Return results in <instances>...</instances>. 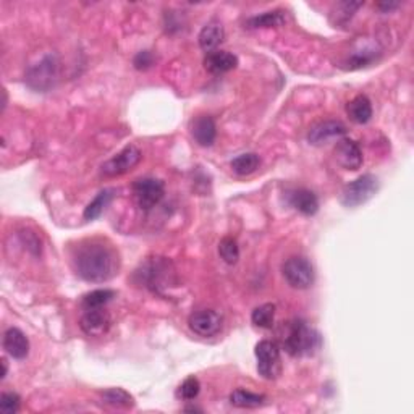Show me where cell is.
<instances>
[{"mask_svg":"<svg viewBox=\"0 0 414 414\" xmlns=\"http://www.w3.org/2000/svg\"><path fill=\"white\" fill-rule=\"evenodd\" d=\"M73 266L76 274L83 280L100 284V281L113 279L118 274L120 259L112 246L91 242L78 246L73 256Z\"/></svg>","mask_w":414,"mask_h":414,"instance_id":"obj_1","label":"cell"},{"mask_svg":"<svg viewBox=\"0 0 414 414\" xmlns=\"http://www.w3.org/2000/svg\"><path fill=\"white\" fill-rule=\"evenodd\" d=\"M284 330L285 333L280 337L281 346L293 358L314 355L322 345L321 335L304 321L286 322Z\"/></svg>","mask_w":414,"mask_h":414,"instance_id":"obj_2","label":"cell"},{"mask_svg":"<svg viewBox=\"0 0 414 414\" xmlns=\"http://www.w3.org/2000/svg\"><path fill=\"white\" fill-rule=\"evenodd\" d=\"M136 279L151 291L162 295L164 290L175 284V269L167 257H148L136 271Z\"/></svg>","mask_w":414,"mask_h":414,"instance_id":"obj_3","label":"cell"},{"mask_svg":"<svg viewBox=\"0 0 414 414\" xmlns=\"http://www.w3.org/2000/svg\"><path fill=\"white\" fill-rule=\"evenodd\" d=\"M60 76V60L56 53H49L31 65L26 71V85L38 93H47L57 85Z\"/></svg>","mask_w":414,"mask_h":414,"instance_id":"obj_4","label":"cell"},{"mask_svg":"<svg viewBox=\"0 0 414 414\" xmlns=\"http://www.w3.org/2000/svg\"><path fill=\"white\" fill-rule=\"evenodd\" d=\"M377 191H379V180L371 173H366L345 186L341 191V204L346 207H358L374 197Z\"/></svg>","mask_w":414,"mask_h":414,"instance_id":"obj_5","label":"cell"},{"mask_svg":"<svg viewBox=\"0 0 414 414\" xmlns=\"http://www.w3.org/2000/svg\"><path fill=\"white\" fill-rule=\"evenodd\" d=\"M131 191H133V200L136 206L141 211L149 212L162 201V197L165 195V186L157 178L146 177L138 178L133 186H131Z\"/></svg>","mask_w":414,"mask_h":414,"instance_id":"obj_6","label":"cell"},{"mask_svg":"<svg viewBox=\"0 0 414 414\" xmlns=\"http://www.w3.org/2000/svg\"><path fill=\"white\" fill-rule=\"evenodd\" d=\"M281 274L286 280V284L296 290H308L314 284V267L306 257L293 256L286 259Z\"/></svg>","mask_w":414,"mask_h":414,"instance_id":"obj_7","label":"cell"},{"mask_svg":"<svg viewBox=\"0 0 414 414\" xmlns=\"http://www.w3.org/2000/svg\"><path fill=\"white\" fill-rule=\"evenodd\" d=\"M254 355L257 359V372L264 379H277L281 372L280 346L272 340H261L256 345Z\"/></svg>","mask_w":414,"mask_h":414,"instance_id":"obj_8","label":"cell"},{"mask_svg":"<svg viewBox=\"0 0 414 414\" xmlns=\"http://www.w3.org/2000/svg\"><path fill=\"white\" fill-rule=\"evenodd\" d=\"M140 160L141 151L133 144H130V146H125L122 151L113 155L112 159L104 162L100 169L105 177H120L131 169H135L140 164Z\"/></svg>","mask_w":414,"mask_h":414,"instance_id":"obj_9","label":"cell"},{"mask_svg":"<svg viewBox=\"0 0 414 414\" xmlns=\"http://www.w3.org/2000/svg\"><path fill=\"white\" fill-rule=\"evenodd\" d=\"M222 316L214 309H201L190 316L188 326L200 337H214L222 328Z\"/></svg>","mask_w":414,"mask_h":414,"instance_id":"obj_10","label":"cell"},{"mask_svg":"<svg viewBox=\"0 0 414 414\" xmlns=\"http://www.w3.org/2000/svg\"><path fill=\"white\" fill-rule=\"evenodd\" d=\"M110 314L104 308L88 309L80 321V327L89 337H102L110 328Z\"/></svg>","mask_w":414,"mask_h":414,"instance_id":"obj_11","label":"cell"},{"mask_svg":"<svg viewBox=\"0 0 414 414\" xmlns=\"http://www.w3.org/2000/svg\"><path fill=\"white\" fill-rule=\"evenodd\" d=\"M335 160L337 164L345 170H358L363 165V152L359 149L358 143L353 140H341L337 146H335Z\"/></svg>","mask_w":414,"mask_h":414,"instance_id":"obj_12","label":"cell"},{"mask_svg":"<svg viewBox=\"0 0 414 414\" xmlns=\"http://www.w3.org/2000/svg\"><path fill=\"white\" fill-rule=\"evenodd\" d=\"M191 136L202 148H211L217 138V127L212 117L201 115L191 122Z\"/></svg>","mask_w":414,"mask_h":414,"instance_id":"obj_13","label":"cell"},{"mask_svg":"<svg viewBox=\"0 0 414 414\" xmlns=\"http://www.w3.org/2000/svg\"><path fill=\"white\" fill-rule=\"evenodd\" d=\"M4 350L14 359H25L29 353V340L20 328L10 327L4 333Z\"/></svg>","mask_w":414,"mask_h":414,"instance_id":"obj_14","label":"cell"},{"mask_svg":"<svg viewBox=\"0 0 414 414\" xmlns=\"http://www.w3.org/2000/svg\"><path fill=\"white\" fill-rule=\"evenodd\" d=\"M346 135V127L341 122H335V120H328V122H322L309 131L308 140L314 146H322V144L328 143L333 138H340Z\"/></svg>","mask_w":414,"mask_h":414,"instance_id":"obj_15","label":"cell"},{"mask_svg":"<svg viewBox=\"0 0 414 414\" xmlns=\"http://www.w3.org/2000/svg\"><path fill=\"white\" fill-rule=\"evenodd\" d=\"M238 65L237 56H233L230 52L225 51H214L209 52L206 58H204V67L212 75H222L227 71L235 70Z\"/></svg>","mask_w":414,"mask_h":414,"instance_id":"obj_16","label":"cell"},{"mask_svg":"<svg viewBox=\"0 0 414 414\" xmlns=\"http://www.w3.org/2000/svg\"><path fill=\"white\" fill-rule=\"evenodd\" d=\"M288 202L303 215H314L319 211V200L309 190H293L288 193Z\"/></svg>","mask_w":414,"mask_h":414,"instance_id":"obj_17","label":"cell"},{"mask_svg":"<svg viewBox=\"0 0 414 414\" xmlns=\"http://www.w3.org/2000/svg\"><path fill=\"white\" fill-rule=\"evenodd\" d=\"M225 39V31L224 26L220 25L217 21H211L207 23L206 26L201 29L200 36H197V43H200V47L202 51L214 52L217 47L224 43Z\"/></svg>","mask_w":414,"mask_h":414,"instance_id":"obj_18","label":"cell"},{"mask_svg":"<svg viewBox=\"0 0 414 414\" xmlns=\"http://www.w3.org/2000/svg\"><path fill=\"white\" fill-rule=\"evenodd\" d=\"M346 113L351 118V122L358 125H366L372 118V104L368 95L359 94L355 99H351L346 105Z\"/></svg>","mask_w":414,"mask_h":414,"instance_id":"obj_19","label":"cell"},{"mask_svg":"<svg viewBox=\"0 0 414 414\" xmlns=\"http://www.w3.org/2000/svg\"><path fill=\"white\" fill-rule=\"evenodd\" d=\"M230 165H232V170L235 172L237 175L246 177V175H251V173H254L257 169H259L261 159H259V155L254 154V152H246V154H242V155H238V157L233 159Z\"/></svg>","mask_w":414,"mask_h":414,"instance_id":"obj_20","label":"cell"},{"mask_svg":"<svg viewBox=\"0 0 414 414\" xmlns=\"http://www.w3.org/2000/svg\"><path fill=\"white\" fill-rule=\"evenodd\" d=\"M112 200H113V190L100 191V193L88 204L83 217H85V220H95L102 212L105 211V207L109 206Z\"/></svg>","mask_w":414,"mask_h":414,"instance_id":"obj_21","label":"cell"},{"mask_svg":"<svg viewBox=\"0 0 414 414\" xmlns=\"http://www.w3.org/2000/svg\"><path fill=\"white\" fill-rule=\"evenodd\" d=\"M264 401H266L264 395L248 392V390L244 388L233 390L230 395V403L237 408H257L262 406Z\"/></svg>","mask_w":414,"mask_h":414,"instance_id":"obj_22","label":"cell"},{"mask_svg":"<svg viewBox=\"0 0 414 414\" xmlns=\"http://www.w3.org/2000/svg\"><path fill=\"white\" fill-rule=\"evenodd\" d=\"M117 293L113 290H94L91 293H88V295L83 296L81 299V306L83 309L88 311V309H99V308H104L107 303H110L113 298H115Z\"/></svg>","mask_w":414,"mask_h":414,"instance_id":"obj_23","label":"cell"},{"mask_svg":"<svg viewBox=\"0 0 414 414\" xmlns=\"http://www.w3.org/2000/svg\"><path fill=\"white\" fill-rule=\"evenodd\" d=\"M285 11L281 10H274V11H266V14L253 16L248 20L249 28H277L281 26L285 23Z\"/></svg>","mask_w":414,"mask_h":414,"instance_id":"obj_24","label":"cell"},{"mask_svg":"<svg viewBox=\"0 0 414 414\" xmlns=\"http://www.w3.org/2000/svg\"><path fill=\"white\" fill-rule=\"evenodd\" d=\"M102 400L105 405H110L113 408H131L135 406V400L131 395L123 388H109L102 392Z\"/></svg>","mask_w":414,"mask_h":414,"instance_id":"obj_25","label":"cell"},{"mask_svg":"<svg viewBox=\"0 0 414 414\" xmlns=\"http://www.w3.org/2000/svg\"><path fill=\"white\" fill-rule=\"evenodd\" d=\"M251 321H253L256 327L271 328L275 321V304L266 303V304L257 306V308L253 311V314H251Z\"/></svg>","mask_w":414,"mask_h":414,"instance_id":"obj_26","label":"cell"},{"mask_svg":"<svg viewBox=\"0 0 414 414\" xmlns=\"http://www.w3.org/2000/svg\"><path fill=\"white\" fill-rule=\"evenodd\" d=\"M219 254L224 262L229 264V266H233L237 264L239 259V248L235 238L232 237H225L222 238V242L219 243Z\"/></svg>","mask_w":414,"mask_h":414,"instance_id":"obj_27","label":"cell"},{"mask_svg":"<svg viewBox=\"0 0 414 414\" xmlns=\"http://www.w3.org/2000/svg\"><path fill=\"white\" fill-rule=\"evenodd\" d=\"M201 392V383L200 381L196 379V377H188L182 385L178 387L177 390V397L182 398L185 401H191L195 400L197 395Z\"/></svg>","mask_w":414,"mask_h":414,"instance_id":"obj_28","label":"cell"},{"mask_svg":"<svg viewBox=\"0 0 414 414\" xmlns=\"http://www.w3.org/2000/svg\"><path fill=\"white\" fill-rule=\"evenodd\" d=\"M21 398L20 395L14 392H4L0 395V413L4 414H15L20 411Z\"/></svg>","mask_w":414,"mask_h":414,"instance_id":"obj_29","label":"cell"},{"mask_svg":"<svg viewBox=\"0 0 414 414\" xmlns=\"http://www.w3.org/2000/svg\"><path fill=\"white\" fill-rule=\"evenodd\" d=\"M363 2H341L338 4V7H337V21H341V23H346L350 18L355 15V11L359 9V7H363Z\"/></svg>","mask_w":414,"mask_h":414,"instance_id":"obj_30","label":"cell"},{"mask_svg":"<svg viewBox=\"0 0 414 414\" xmlns=\"http://www.w3.org/2000/svg\"><path fill=\"white\" fill-rule=\"evenodd\" d=\"M154 56H152V52H149V51H143L138 53V56L135 57L133 60V65H135V68L136 70H148V68H151L152 65H154Z\"/></svg>","mask_w":414,"mask_h":414,"instance_id":"obj_31","label":"cell"},{"mask_svg":"<svg viewBox=\"0 0 414 414\" xmlns=\"http://www.w3.org/2000/svg\"><path fill=\"white\" fill-rule=\"evenodd\" d=\"M400 4L398 2H381L377 4V9L382 10V11H392L395 9H398Z\"/></svg>","mask_w":414,"mask_h":414,"instance_id":"obj_32","label":"cell"},{"mask_svg":"<svg viewBox=\"0 0 414 414\" xmlns=\"http://www.w3.org/2000/svg\"><path fill=\"white\" fill-rule=\"evenodd\" d=\"M2 366H4V372H2V379H5V377H7V374H9V363H7V359H2Z\"/></svg>","mask_w":414,"mask_h":414,"instance_id":"obj_33","label":"cell"}]
</instances>
